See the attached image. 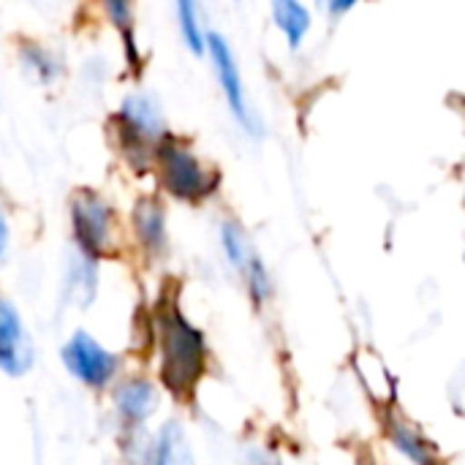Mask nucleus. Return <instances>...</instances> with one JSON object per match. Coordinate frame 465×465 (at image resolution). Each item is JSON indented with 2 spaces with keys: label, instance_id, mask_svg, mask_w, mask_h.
<instances>
[{
  "label": "nucleus",
  "instance_id": "nucleus-1",
  "mask_svg": "<svg viewBox=\"0 0 465 465\" xmlns=\"http://www.w3.org/2000/svg\"><path fill=\"white\" fill-rule=\"evenodd\" d=\"M155 338L161 384L177 401H193L210 360L204 332L193 322H188L174 300H163L155 311Z\"/></svg>",
  "mask_w": 465,
  "mask_h": 465
},
{
  "label": "nucleus",
  "instance_id": "nucleus-2",
  "mask_svg": "<svg viewBox=\"0 0 465 465\" xmlns=\"http://www.w3.org/2000/svg\"><path fill=\"white\" fill-rule=\"evenodd\" d=\"M153 166L158 172L161 188L172 199L185 204H202L213 199L221 188V172L204 163L185 139L172 134H166L158 144Z\"/></svg>",
  "mask_w": 465,
  "mask_h": 465
},
{
  "label": "nucleus",
  "instance_id": "nucleus-3",
  "mask_svg": "<svg viewBox=\"0 0 465 465\" xmlns=\"http://www.w3.org/2000/svg\"><path fill=\"white\" fill-rule=\"evenodd\" d=\"M114 134L128 163L136 169H150L155 150L169 131L158 101L147 93H134L120 104L114 114Z\"/></svg>",
  "mask_w": 465,
  "mask_h": 465
},
{
  "label": "nucleus",
  "instance_id": "nucleus-4",
  "mask_svg": "<svg viewBox=\"0 0 465 465\" xmlns=\"http://www.w3.org/2000/svg\"><path fill=\"white\" fill-rule=\"evenodd\" d=\"M207 57L213 63V74L218 79L221 95L234 117V123L248 134V136H262V123L251 106L248 90H245V79L237 63V54L232 49V44L221 35V33H207Z\"/></svg>",
  "mask_w": 465,
  "mask_h": 465
},
{
  "label": "nucleus",
  "instance_id": "nucleus-5",
  "mask_svg": "<svg viewBox=\"0 0 465 465\" xmlns=\"http://www.w3.org/2000/svg\"><path fill=\"white\" fill-rule=\"evenodd\" d=\"M71 232L76 251L104 259L114 248V210L101 193L82 188L71 196Z\"/></svg>",
  "mask_w": 465,
  "mask_h": 465
},
{
  "label": "nucleus",
  "instance_id": "nucleus-6",
  "mask_svg": "<svg viewBox=\"0 0 465 465\" xmlns=\"http://www.w3.org/2000/svg\"><path fill=\"white\" fill-rule=\"evenodd\" d=\"M60 360L65 365V371L84 387H93V390H101L106 387L117 371H120V360L117 354H112L109 349H104L90 332L84 330H76L65 346L60 349Z\"/></svg>",
  "mask_w": 465,
  "mask_h": 465
},
{
  "label": "nucleus",
  "instance_id": "nucleus-7",
  "mask_svg": "<svg viewBox=\"0 0 465 465\" xmlns=\"http://www.w3.org/2000/svg\"><path fill=\"white\" fill-rule=\"evenodd\" d=\"M35 362L33 341L14 302L0 297V371L11 379L25 376Z\"/></svg>",
  "mask_w": 465,
  "mask_h": 465
},
{
  "label": "nucleus",
  "instance_id": "nucleus-8",
  "mask_svg": "<svg viewBox=\"0 0 465 465\" xmlns=\"http://www.w3.org/2000/svg\"><path fill=\"white\" fill-rule=\"evenodd\" d=\"M384 417V439L387 444L406 460L409 465H444L436 447L422 436V430H417L395 406L381 411Z\"/></svg>",
  "mask_w": 465,
  "mask_h": 465
},
{
  "label": "nucleus",
  "instance_id": "nucleus-9",
  "mask_svg": "<svg viewBox=\"0 0 465 465\" xmlns=\"http://www.w3.org/2000/svg\"><path fill=\"white\" fill-rule=\"evenodd\" d=\"M114 409L120 414V420L128 428H139L144 425L161 406V392L150 379L134 376V379H123L114 392H112Z\"/></svg>",
  "mask_w": 465,
  "mask_h": 465
},
{
  "label": "nucleus",
  "instance_id": "nucleus-10",
  "mask_svg": "<svg viewBox=\"0 0 465 465\" xmlns=\"http://www.w3.org/2000/svg\"><path fill=\"white\" fill-rule=\"evenodd\" d=\"M131 229L142 251L150 256H163L169 248V229H166V207L155 196H142L131 213Z\"/></svg>",
  "mask_w": 465,
  "mask_h": 465
},
{
  "label": "nucleus",
  "instance_id": "nucleus-11",
  "mask_svg": "<svg viewBox=\"0 0 465 465\" xmlns=\"http://www.w3.org/2000/svg\"><path fill=\"white\" fill-rule=\"evenodd\" d=\"M144 465H196L191 439L180 420L163 422V428L150 441V452Z\"/></svg>",
  "mask_w": 465,
  "mask_h": 465
},
{
  "label": "nucleus",
  "instance_id": "nucleus-12",
  "mask_svg": "<svg viewBox=\"0 0 465 465\" xmlns=\"http://www.w3.org/2000/svg\"><path fill=\"white\" fill-rule=\"evenodd\" d=\"M270 19L292 52L308 41L313 27V14L305 0H270Z\"/></svg>",
  "mask_w": 465,
  "mask_h": 465
},
{
  "label": "nucleus",
  "instance_id": "nucleus-13",
  "mask_svg": "<svg viewBox=\"0 0 465 465\" xmlns=\"http://www.w3.org/2000/svg\"><path fill=\"white\" fill-rule=\"evenodd\" d=\"M218 242H221V251H223V259L229 262V267L242 275L248 270V264L259 256L248 229L237 221V218H223L221 226H218Z\"/></svg>",
  "mask_w": 465,
  "mask_h": 465
},
{
  "label": "nucleus",
  "instance_id": "nucleus-14",
  "mask_svg": "<svg viewBox=\"0 0 465 465\" xmlns=\"http://www.w3.org/2000/svg\"><path fill=\"white\" fill-rule=\"evenodd\" d=\"M95 292H98V259L76 251L65 272V297L84 308L95 300Z\"/></svg>",
  "mask_w": 465,
  "mask_h": 465
},
{
  "label": "nucleus",
  "instance_id": "nucleus-15",
  "mask_svg": "<svg viewBox=\"0 0 465 465\" xmlns=\"http://www.w3.org/2000/svg\"><path fill=\"white\" fill-rule=\"evenodd\" d=\"M98 3H101L104 16L112 22V27L123 38L128 65H134L139 71L142 57H139V46H136V5H134V0H98Z\"/></svg>",
  "mask_w": 465,
  "mask_h": 465
},
{
  "label": "nucleus",
  "instance_id": "nucleus-16",
  "mask_svg": "<svg viewBox=\"0 0 465 465\" xmlns=\"http://www.w3.org/2000/svg\"><path fill=\"white\" fill-rule=\"evenodd\" d=\"M174 16H177V30L185 44V49L196 57L207 54V27L202 19V3L199 0H174Z\"/></svg>",
  "mask_w": 465,
  "mask_h": 465
},
{
  "label": "nucleus",
  "instance_id": "nucleus-17",
  "mask_svg": "<svg viewBox=\"0 0 465 465\" xmlns=\"http://www.w3.org/2000/svg\"><path fill=\"white\" fill-rule=\"evenodd\" d=\"M240 281H242V286L248 292V300L256 308H264L275 297V283H272V275H270V270H267V264H264L262 256H256L248 264V270L240 275Z\"/></svg>",
  "mask_w": 465,
  "mask_h": 465
},
{
  "label": "nucleus",
  "instance_id": "nucleus-18",
  "mask_svg": "<svg viewBox=\"0 0 465 465\" xmlns=\"http://www.w3.org/2000/svg\"><path fill=\"white\" fill-rule=\"evenodd\" d=\"M19 57H22V65H25L38 82H44V84L54 82V79L60 76V71H63L60 60H57L46 46H41V44H25V46L19 49Z\"/></svg>",
  "mask_w": 465,
  "mask_h": 465
},
{
  "label": "nucleus",
  "instance_id": "nucleus-19",
  "mask_svg": "<svg viewBox=\"0 0 465 465\" xmlns=\"http://www.w3.org/2000/svg\"><path fill=\"white\" fill-rule=\"evenodd\" d=\"M360 3H362V0H327V5H324V8H327V14H330V16H335V19H338V16H346L349 11H354Z\"/></svg>",
  "mask_w": 465,
  "mask_h": 465
},
{
  "label": "nucleus",
  "instance_id": "nucleus-20",
  "mask_svg": "<svg viewBox=\"0 0 465 465\" xmlns=\"http://www.w3.org/2000/svg\"><path fill=\"white\" fill-rule=\"evenodd\" d=\"M5 248H8V221L0 210V256L5 253Z\"/></svg>",
  "mask_w": 465,
  "mask_h": 465
},
{
  "label": "nucleus",
  "instance_id": "nucleus-21",
  "mask_svg": "<svg viewBox=\"0 0 465 465\" xmlns=\"http://www.w3.org/2000/svg\"><path fill=\"white\" fill-rule=\"evenodd\" d=\"M316 3H322V5H327V0H316Z\"/></svg>",
  "mask_w": 465,
  "mask_h": 465
}]
</instances>
